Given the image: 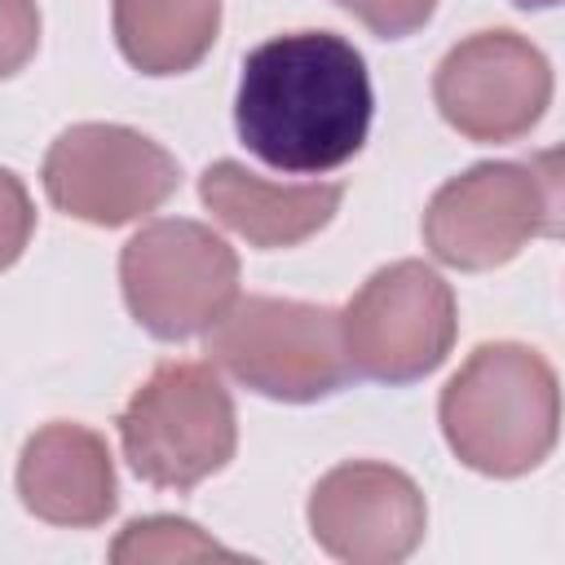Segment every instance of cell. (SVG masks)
Here are the masks:
<instances>
[{
    "label": "cell",
    "instance_id": "obj_1",
    "mask_svg": "<svg viewBox=\"0 0 565 565\" xmlns=\"http://www.w3.org/2000/svg\"><path fill=\"white\" fill-rule=\"evenodd\" d=\"M371 75L335 31H291L243 57L234 128L243 146L291 177L344 168L371 132Z\"/></svg>",
    "mask_w": 565,
    "mask_h": 565
},
{
    "label": "cell",
    "instance_id": "obj_2",
    "mask_svg": "<svg viewBox=\"0 0 565 565\" xmlns=\"http://www.w3.org/2000/svg\"><path fill=\"white\" fill-rule=\"evenodd\" d=\"M437 415L446 446L463 468L481 477H525L556 446V371L530 344H477L441 388Z\"/></svg>",
    "mask_w": 565,
    "mask_h": 565
},
{
    "label": "cell",
    "instance_id": "obj_3",
    "mask_svg": "<svg viewBox=\"0 0 565 565\" xmlns=\"http://www.w3.org/2000/svg\"><path fill=\"white\" fill-rule=\"evenodd\" d=\"M207 362L274 402H318L353 380L340 313L282 296H234L207 327Z\"/></svg>",
    "mask_w": 565,
    "mask_h": 565
},
{
    "label": "cell",
    "instance_id": "obj_4",
    "mask_svg": "<svg viewBox=\"0 0 565 565\" xmlns=\"http://www.w3.org/2000/svg\"><path fill=\"white\" fill-rule=\"evenodd\" d=\"M561 225V159L547 150L530 163H477L424 207L428 252L463 274L508 265L525 243L556 234Z\"/></svg>",
    "mask_w": 565,
    "mask_h": 565
},
{
    "label": "cell",
    "instance_id": "obj_5",
    "mask_svg": "<svg viewBox=\"0 0 565 565\" xmlns=\"http://www.w3.org/2000/svg\"><path fill=\"white\" fill-rule=\"evenodd\" d=\"M128 468L154 490H194L234 459V397L207 362H159L119 411Z\"/></svg>",
    "mask_w": 565,
    "mask_h": 565
},
{
    "label": "cell",
    "instance_id": "obj_6",
    "mask_svg": "<svg viewBox=\"0 0 565 565\" xmlns=\"http://www.w3.org/2000/svg\"><path fill=\"white\" fill-rule=\"evenodd\" d=\"M119 287L137 327L154 340H190L234 305L238 256L199 221H150L119 252Z\"/></svg>",
    "mask_w": 565,
    "mask_h": 565
},
{
    "label": "cell",
    "instance_id": "obj_7",
    "mask_svg": "<svg viewBox=\"0 0 565 565\" xmlns=\"http://www.w3.org/2000/svg\"><path fill=\"white\" fill-rule=\"evenodd\" d=\"M455 291L424 260L375 269L340 313L353 375L375 384H415L433 375L455 344Z\"/></svg>",
    "mask_w": 565,
    "mask_h": 565
},
{
    "label": "cell",
    "instance_id": "obj_8",
    "mask_svg": "<svg viewBox=\"0 0 565 565\" xmlns=\"http://www.w3.org/2000/svg\"><path fill=\"white\" fill-rule=\"evenodd\" d=\"M181 181L177 159L124 124H71L44 154V194L88 225H128L159 212Z\"/></svg>",
    "mask_w": 565,
    "mask_h": 565
},
{
    "label": "cell",
    "instance_id": "obj_9",
    "mask_svg": "<svg viewBox=\"0 0 565 565\" xmlns=\"http://www.w3.org/2000/svg\"><path fill=\"white\" fill-rule=\"evenodd\" d=\"M433 102L468 141H516L552 102V66L516 31H477L441 57Z\"/></svg>",
    "mask_w": 565,
    "mask_h": 565
},
{
    "label": "cell",
    "instance_id": "obj_10",
    "mask_svg": "<svg viewBox=\"0 0 565 565\" xmlns=\"http://www.w3.org/2000/svg\"><path fill=\"white\" fill-rule=\"evenodd\" d=\"M313 543L349 565H397L406 561L424 530L428 508L419 486L375 459H353L331 468L309 494Z\"/></svg>",
    "mask_w": 565,
    "mask_h": 565
},
{
    "label": "cell",
    "instance_id": "obj_11",
    "mask_svg": "<svg viewBox=\"0 0 565 565\" xmlns=\"http://www.w3.org/2000/svg\"><path fill=\"white\" fill-rule=\"evenodd\" d=\"M18 499L31 516L49 525H66V530L102 525L119 503L106 437L66 419L31 433L18 459Z\"/></svg>",
    "mask_w": 565,
    "mask_h": 565
},
{
    "label": "cell",
    "instance_id": "obj_12",
    "mask_svg": "<svg viewBox=\"0 0 565 565\" xmlns=\"http://www.w3.org/2000/svg\"><path fill=\"white\" fill-rule=\"evenodd\" d=\"M199 199L225 230H234L260 252H274V247H300L305 238H313L340 212L344 185L265 181L238 159H216L199 177Z\"/></svg>",
    "mask_w": 565,
    "mask_h": 565
},
{
    "label": "cell",
    "instance_id": "obj_13",
    "mask_svg": "<svg viewBox=\"0 0 565 565\" xmlns=\"http://www.w3.org/2000/svg\"><path fill=\"white\" fill-rule=\"evenodd\" d=\"M115 44L141 75L194 71L221 31V0H110Z\"/></svg>",
    "mask_w": 565,
    "mask_h": 565
},
{
    "label": "cell",
    "instance_id": "obj_14",
    "mask_svg": "<svg viewBox=\"0 0 565 565\" xmlns=\"http://www.w3.org/2000/svg\"><path fill=\"white\" fill-rule=\"evenodd\" d=\"M110 556L115 561H203V556L234 561L238 552L221 547L216 539H207L185 516H146V521H128L124 525V534L115 539Z\"/></svg>",
    "mask_w": 565,
    "mask_h": 565
},
{
    "label": "cell",
    "instance_id": "obj_15",
    "mask_svg": "<svg viewBox=\"0 0 565 565\" xmlns=\"http://www.w3.org/2000/svg\"><path fill=\"white\" fill-rule=\"evenodd\" d=\"M344 13H353L371 35H380V40H402V35H415L428 18H433V9H437V0H335Z\"/></svg>",
    "mask_w": 565,
    "mask_h": 565
},
{
    "label": "cell",
    "instance_id": "obj_16",
    "mask_svg": "<svg viewBox=\"0 0 565 565\" xmlns=\"http://www.w3.org/2000/svg\"><path fill=\"white\" fill-rule=\"evenodd\" d=\"M40 49L35 0H0V79L18 75Z\"/></svg>",
    "mask_w": 565,
    "mask_h": 565
},
{
    "label": "cell",
    "instance_id": "obj_17",
    "mask_svg": "<svg viewBox=\"0 0 565 565\" xmlns=\"http://www.w3.org/2000/svg\"><path fill=\"white\" fill-rule=\"evenodd\" d=\"M31 230H35V207L26 185L9 168H0V274L26 252Z\"/></svg>",
    "mask_w": 565,
    "mask_h": 565
},
{
    "label": "cell",
    "instance_id": "obj_18",
    "mask_svg": "<svg viewBox=\"0 0 565 565\" xmlns=\"http://www.w3.org/2000/svg\"><path fill=\"white\" fill-rule=\"evenodd\" d=\"M512 4H521V9H552V4H561V0H512Z\"/></svg>",
    "mask_w": 565,
    "mask_h": 565
}]
</instances>
